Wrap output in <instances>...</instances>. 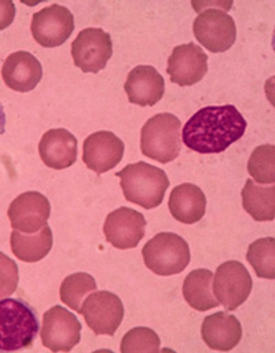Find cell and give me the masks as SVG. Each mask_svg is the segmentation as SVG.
<instances>
[{"instance_id":"obj_9","label":"cell","mask_w":275,"mask_h":353,"mask_svg":"<svg viewBox=\"0 0 275 353\" xmlns=\"http://www.w3.org/2000/svg\"><path fill=\"white\" fill-rule=\"evenodd\" d=\"M112 54V37L101 28L82 30L72 43L73 62L84 73H98L105 69Z\"/></svg>"},{"instance_id":"obj_17","label":"cell","mask_w":275,"mask_h":353,"mask_svg":"<svg viewBox=\"0 0 275 353\" xmlns=\"http://www.w3.org/2000/svg\"><path fill=\"white\" fill-rule=\"evenodd\" d=\"M39 156L46 167L66 170L77 160V139L68 130H50L40 139Z\"/></svg>"},{"instance_id":"obj_21","label":"cell","mask_w":275,"mask_h":353,"mask_svg":"<svg viewBox=\"0 0 275 353\" xmlns=\"http://www.w3.org/2000/svg\"><path fill=\"white\" fill-rule=\"evenodd\" d=\"M10 245L14 256L25 263L43 260L53 248V231L48 225L35 234H21L17 230L11 232Z\"/></svg>"},{"instance_id":"obj_6","label":"cell","mask_w":275,"mask_h":353,"mask_svg":"<svg viewBox=\"0 0 275 353\" xmlns=\"http://www.w3.org/2000/svg\"><path fill=\"white\" fill-rule=\"evenodd\" d=\"M214 293L219 304L234 311L249 297L254 282L247 267L236 260L222 264L214 275Z\"/></svg>"},{"instance_id":"obj_13","label":"cell","mask_w":275,"mask_h":353,"mask_svg":"<svg viewBox=\"0 0 275 353\" xmlns=\"http://www.w3.org/2000/svg\"><path fill=\"white\" fill-rule=\"evenodd\" d=\"M208 72V55L194 43L176 46L168 58L167 73L171 81L180 85H194Z\"/></svg>"},{"instance_id":"obj_12","label":"cell","mask_w":275,"mask_h":353,"mask_svg":"<svg viewBox=\"0 0 275 353\" xmlns=\"http://www.w3.org/2000/svg\"><path fill=\"white\" fill-rule=\"evenodd\" d=\"M50 213V201L37 191H28L18 195L7 210L11 227L23 234L39 232L47 225Z\"/></svg>"},{"instance_id":"obj_2","label":"cell","mask_w":275,"mask_h":353,"mask_svg":"<svg viewBox=\"0 0 275 353\" xmlns=\"http://www.w3.org/2000/svg\"><path fill=\"white\" fill-rule=\"evenodd\" d=\"M39 332V316L29 303L22 299H0V352L30 348Z\"/></svg>"},{"instance_id":"obj_22","label":"cell","mask_w":275,"mask_h":353,"mask_svg":"<svg viewBox=\"0 0 275 353\" xmlns=\"http://www.w3.org/2000/svg\"><path fill=\"white\" fill-rule=\"evenodd\" d=\"M214 274L209 270H194L183 282V296L187 304L200 312L216 308L218 300L212 294Z\"/></svg>"},{"instance_id":"obj_1","label":"cell","mask_w":275,"mask_h":353,"mask_svg":"<svg viewBox=\"0 0 275 353\" xmlns=\"http://www.w3.org/2000/svg\"><path fill=\"white\" fill-rule=\"evenodd\" d=\"M245 131L247 121L236 106H208L186 123L182 141L200 154H218L240 141Z\"/></svg>"},{"instance_id":"obj_16","label":"cell","mask_w":275,"mask_h":353,"mask_svg":"<svg viewBox=\"0 0 275 353\" xmlns=\"http://www.w3.org/2000/svg\"><path fill=\"white\" fill-rule=\"evenodd\" d=\"M4 84L17 92H29L36 88L43 77L41 63L28 51L10 54L1 68Z\"/></svg>"},{"instance_id":"obj_14","label":"cell","mask_w":275,"mask_h":353,"mask_svg":"<svg viewBox=\"0 0 275 353\" xmlns=\"http://www.w3.org/2000/svg\"><path fill=\"white\" fill-rule=\"evenodd\" d=\"M146 219L137 210L122 206L108 214L104 232L106 241L117 249H133L144 236Z\"/></svg>"},{"instance_id":"obj_30","label":"cell","mask_w":275,"mask_h":353,"mask_svg":"<svg viewBox=\"0 0 275 353\" xmlns=\"http://www.w3.org/2000/svg\"><path fill=\"white\" fill-rule=\"evenodd\" d=\"M6 131V113H4V108L0 103V135H3Z\"/></svg>"},{"instance_id":"obj_20","label":"cell","mask_w":275,"mask_h":353,"mask_svg":"<svg viewBox=\"0 0 275 353\" xmlns=\"http://www.w3.org/2000/svg\"><path fill=\"white\" fill-rule=\"evenodd\" d=\"M168 208L176 221L194 224L198 223L205 214L207 198L198 185L183 183L172 190Z\"/></svg>"},{"instance_id":"obj_5","label":"cell","mask_w":275,"mask_h":353,"mask_svg":"<svg viewBox=\"0 0 275 353\" xmlns=\"http://www.w3.org/2000/svg\"><path fill=\"white\" fill-rule=\"evenodd\" d=\"M146 267L160 276L180 274L190 263L189 243L173 232H160L142 250Z\"/></svg>"},{"instance_id":"obj_24","label":"cell","mask_w":275,"mask_h":353,"mask_svg":"<svg viewBox=\"0 0 275 353\" xmlns=\"http://www.w3.org/2000/svg\"><path fill=\"white\" fill-rule=\"evenodd\" d=\"M95 290L97 282L94 276L86 272H77L64 279L59 289V296L64 304H66L70 310L79 312L82 301Z\"/></svg>"},{"instance_id":"obj_15","label":"cell","mask_w":275,"mask_h":353,"mask_svg":"<svg viewBox=\"0 0 275 353\" xmlns=\"http://www.w3.org/2000/svg\"><path fill=\"white\" fill-rule=\"evenodd\" d=\"M124 156V143L109 131L91 134L83 146V161L88 170L101 175L120 164Z\"/></svg>"},{"instance_id":"obj_27","label":"cell","mask_w":275,"mask_h":353,"mask_svg":"<svg viewBox=\"0 0 275 353\" xmlns=\"http://www.w3.org/2000/svg\"><path fill=\"white\" fill-rule=\"evenodd\" d=\"M160 339L149 327H135L122 340V352H160Z\"/></svg>"},{"instance_id":"obj_19","label":"cell","mask_w":275,"mask_h":353,"mask_svg":"<svg viewBox=\"0 0 275 353\" xmlns=\"http://www.w3.org/2000/svg\"><path fill=\"white\" fill-rule=\"evenodd\" d=\"M124 90L131 103L154 106L164 95L165 83L162 76L153 66L140 65L129 73Z\"/></svg>"},{"instance_id":"obj_3","label":"cell","mask_w":275,"mask_h":353,"mask_svg":"<svg viewBox=\"0 0 275 353\" xmlns=\"http://www.w3.org/2000/svg\"><path fill=\"white\" fill-rule=\"evenodd\" d=\"M120 185L127 201L144 209H153L162 203L165 191L169 187L167 174L147 163L130 164L120 172Z\"/></svg>"},{"instance_id":"obj_8","label":"cell","mask_w":275,"mask_h":353,"mask_svg":"<svg viewBox=\"0 0 275 353\" xmlns=\"http://www.w3.org/2000/svg\"><path fill=\"white\" fill-rule=\"evenodd\" d=\"M193 32L198 43L211 52L227 51L237 39L234 19L218 8H208L200 12L194 19Z\"/></svg>"},{"instance_id":"obj_23","label":"cell","mask_w":275,"mask_h":353,"mask_svg":"<svg viewBox=\"0 0 275 353\" xmlns=\"http://www.w3.org/2000/svg\"><path fill=\"white\" fill-rule=\"evenodd\" d=\"M244 209L256 221H273L275 217V187L258 185L248 180L241 192Z\"/></svg>"},{"instance_id":"obj_28","label":"cell","mask_w":275,"mask_h":353,"mask_svg":"<svg viewBox=\"0 0 275 353\" xmlns=\"http://www.w3.org/2000/svg\"><path fill=\"white\" fill-rule=\"evenodd\" d=\"M18 265L0 252V299L11 296L18 286Z\"/></svg>"},{"instance_id":"obj_4","label":"cell","mask_w":275,"mask_h":353,"mask_svg":"<svg viewBox=\"0 0 275 353\" xmlns=\"http://www.w3.org/2000/svg\"><path fill=\"white\" fill-rule=\"evenodd\" d=\"M182 123L171 113L155 114L140 131L143 156L161 164L176 160L182 149Z\"/></svg>"},{"instance_id":"obj_7","label":"cell","mask_w":275,"mask_h":353,"mask_svg":"<svg viewBox=\"0 0 275 353\" xmlns=\"http://www.w3.org/2000/svg\"><path fill=\"white\" fill-rule=\"evenodd\" d=\"M77 314L97 336H115L124 318V305L115 293L95 292L88 294Z\"/></svg>"},{"instance_id":"obj_10","label":"cell","mask_w":275,"mask_h":353,"mask_svg":"<svg viewBox=\"0 0 275 353\" xmlns=\"http://www.w3.org/2000/svg\"><path fill=\"white\" fill-rule=\"evenodd\" d=\"M80 322L66 308L55 305L44 314L40 337L50 351L70 352L80 343Z\"/></svg>"},{"instance_id":"obj_18","label":"cell","mask_w":275,"mask_h":353,"mask_svg":"<svg viewBox=\"0 0 275 353\" xmlns=\"http://www.w3.org/2000/svg\"><path fill=\"white\" fill-rule=\"evenodd\" d=\"M201 336L211 350L229 352L240 344L243 339V327L234 315L216 312L204 319Z\"/></svg>"},{"instance_id":"obj_29","label":"cell","mask_w":275,"mask_h":353,"mask_svg":"<svg viewBox=\"0 0 275 353\" xmlns=\"http://www.w3.org/2000/svg\"><path fill=\"white\" fill-rule=\"evenodd\" d=\"M15 18V4L12 1H0V30L8 28Z\"/></svg>"},{"instance_id":"obj_26","label":"cell","mask_w":275,"mask_h":353,"mask_svg":"<svg viewBox=\"0 0 275 353\" xmlns=\"http://www.w3.org/2000/svg\"><path fill=\"white\" fill-rule=\"evenodd\" d=\"M248 171L255 181L262 183V184H274V146L263 145V146L256 148L248 161Z\"/></svg>"},{"instance_id":"obj_25","label":"cell","mask_w":275,"mask_h":353,"mask_svg":"<svg viewBox=\"0 0 275 353\" xmlns=\"http://www.w3.org/2000/svg\"><path fill=\"white\" fill-rule=\"evenodd\" d=\"M247 260L254 267L256 275L265 279L275 278V239L260 238L249 245Z\"/></svg>"},{"instance_id":"obj_11","label":"cell","mask_w":275,"mask_h":353,"mask_svg":"<svg viewBox=\"0 0 275 353\" xmlns=\"http://www.w3.org/2000/svg\"><path fill=\"white\" fill-rule=\"evenodd\" d=\"M73 29V14L61 4H51L35 12L32 17L30 30L33 39L47 48L62 46L69 39Z\"/></svg>"}]
</instances>
